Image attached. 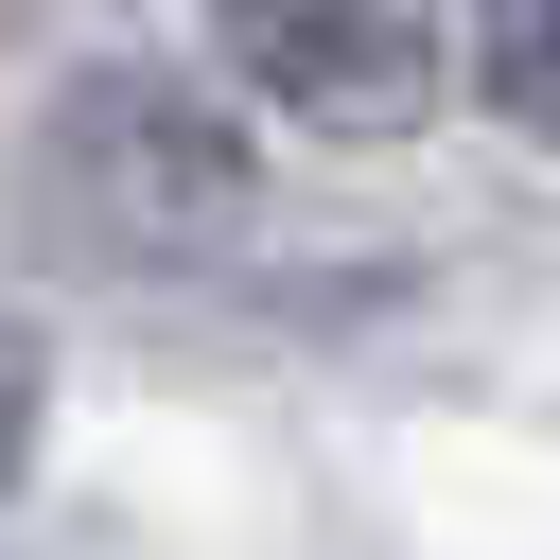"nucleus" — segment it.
Here are the masks:
<instances>
[{
  "label": "nucleus",
  "instance_id": "4",
  "mask_svg": "<svg viewBox=\"0 0 560 560\" xmlns=\"http://www.w3.org/2000/svg\"><path fill=\"white\" fill-rule=\"evenodd\" d=\"M35 438H52V332H35V315H0V508H18Z\"/></svg>",
  "mask_w": 560,
  "mask_h": 560
},
{
  "label": "nucleus",
  "instance_id": "2",
  "mask_svg": "<svg viewBox=\"0 0 560 560\" xmlns=\"http://www.w3.org/2000/svg\"><path fill=\"white\" fill-rule=\"evenodd\" d=\"M210 88L298 140H420L455 88L438 0H210Z\"/></svg>",
  "mask_w": 560,
  "mask_h": 560
},
{
  "label": "nucleus",
  "instance_id": "1",
  "mask_svg": "<svg viewBox=\"0 0 560 560\" xmlns=\"http://www.w3.org/2000/svg\"><path fill=\"white\" fill-rule=\"evenodd\" d=\"M35 210L88 262H228L262 228V122L192 52H88L35 105Z\"/></svg>",
  "mask_w": 560,
  "mask_h": 560
},
{
  "label": "nucleus",
  "instance_id": "3",
  "mask_svg": "<svg viewBox=\"0 0 560 560\" xmlns=\"http://www.w3.org/2000/svg\"><path fill=\"white\" fill-rule=\"evenodd\" d=\"M455 88L508 140H560V0H455Z\"/></svg>",
  "mask_w": 560,
  "mask_h": 560
},
{
  "label": "nucleus",
  "instance_id": "5",
  "mask_svg": "<svg viewBox=\"0 0 560 560\" xmlns=\"http://www.w3.org/2000/svg\"><path fill=\"white\" fill-rule=\"evenodd\" d=\"M0 18H52V0H0Z\"/></svg>",
  "mask_w": 560,
  "mask_h": 560
}]
</instances>
